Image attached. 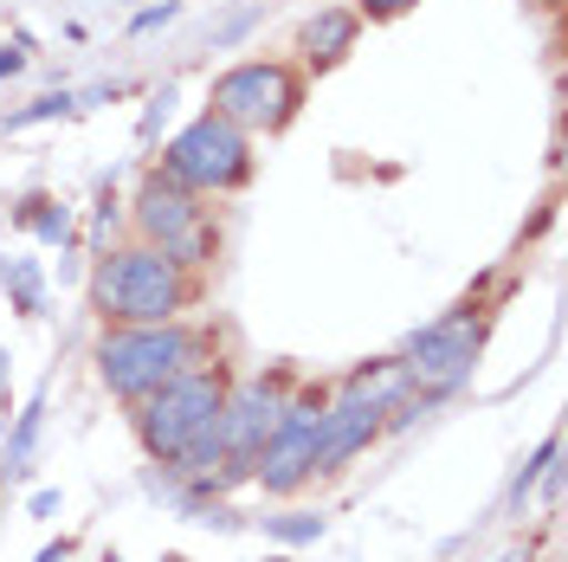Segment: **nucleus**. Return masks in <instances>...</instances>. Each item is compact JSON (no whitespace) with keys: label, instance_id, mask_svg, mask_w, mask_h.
Wrapping results in <instances>:
<instances>
[{"label":"nucleus","instance_id":"ddd939ff","mask_svg":"<svg viewBox=\"0 0 568 562\" xmlns=\"http://www.w3.org/2000/svg\"><path fill=\"white\" fill-rule=\"evenodd\" d=\"M265 530H272L278 543H317L323 518H317V511H284V518H265Z\"/></svg>","mask_w":568,"mask_h":562},{"label":"nucleus","instance_id":"39448f33","mask_svg":"<svg viewBox=\"0 0 568 562\" xmlns=\"http://www.w3.org/2000/svg\"><path fill=\"white\" fill-rule=\"evenodd\" d=\"M226 362L220 355H207V362H194V369H181L175 382H162L149 401H136V440L149 459H169L201 433V426L220 414V401H226Z\"/></svg>","mask_w":568,"mask_h":562},{"label":"nucleus","instance_id":"4be33fe9","mask_svg":"<svg viewBox=\"0 0 568 562\" xmlns=\"http://www.w3.org/2000/svg\"><path fill=\"white\" fill-rule=\"evenodd\" d=\"M110 562H116V556H110Z\"/></svg>","mask_w":568,"mask_h":562},{"label":"nucleus","instance_id":"f257e3e1","mask_svg":"<svg viewBox=\"0 0 568 562\" xmlns=\"http://www.w3.org/2000/svg\"><path fill=\"white\" fill-rule=\"evenodd\" d=\"M207 355H220V337L207 323H187V317H169V323H104V337H98V382L123 408H136L162 382H175L181 369H194Z\"/></svg>","mask_w":568,"mask_h":562},{"label":"nucleus","instance_id":"6ab92c4d","mask_svg":"<svg viewBox=\"0 0 568 562\" xmlns=\"http://www.w3.org/2000/svg\"><path fill=\"white\" fill-rule=\"evenodd\" d=\"M20 66H27V52H0V78H13Z\"/></svg>","mask_w":568,"mask_h":562},{"label":"nucleus","instance_id":"f3484780","mask_svg":"<svg viewBox=\"0 0 568 562\" xmlns=\"http://www.w3.org/2000/svg\"><path fill=\"white\" fill-rule=\"evenodd\" d=\"M420 0H355V13L362 20H400V13H414Z\"/></svg>","mask_w":568,"mask_h":562},{"label":"nucleus","instance_id":"20e7f679","mask_svg":"<svg viewBox=\"0 0 568 562\" xmlns=\"http://www.w3.org/2000/svg\"><path fill=\"white\" fill-rule=\"evenodd\" d=\"M252 142L240 123H226V117H213V110H201L187 130H175V137L162 142V175L181 181L187 194H201V201H213V194H240L252 181Z\"/></svg>","mask_w":568,"mask_h":562},{"label":"nucleus","instance_id":"0eeeda50","mask_svg":"<svg viewBox=\"0 0 568 562\" xmlns=\"http://www.w3.org/2000/svg\"><path fill=\"white\" fill-rule=\"evenodd\" d=\"M485 330H491V317L478 311V304H465V311L426 323L420 337H407V350L394 355V362L407 369V382L420 388V394L446 401V394H459V388L471 382L478 350H485Z\"/></svg>","mask_w":568,"mask_h":562},{"label":"nucleus","instance_id":"6e6552de","mask_svg":"<svg viewBox=\"0 0 568 562\" xmlns=\"http://www.w3.org/2000/svg\"><path fill=\"white\" fill-rule=\"evenodd\" d=\"M284 394H291V375H246V382H226V401H220V446H226V465H220V492L226 485H246L252 465H258V446L272 440V426L284 414Z\"/></svg>","mask_w":568,"mask_h":562},{"label":"nucleus","instance_id":"9d476101","mask_svg":"<svg viewBox=\"0 0 568 562\" xmlns=\"http://www.w3.org/2000/svg\"><path fill=\"white\" fill-rule=\"evenodd\" d=\"M388 433V414L362 394L355 382H343L329 401H323V426H317V465H311V479H336V472H349L355 459L368 453L375 440Z\"/></svg>","mask_w":568,"mask_h":562},{"label":"nucleus","instance_id":"9b49d317","mask_svg":"<svg viewBox=\"0 0 568 562\" xmlns=\"http://www.w3.org/2000/svg\"><path fill=\"white\" fill-rule=\"evenodd\" d=\"M355 33H362V13L355 7H317L304 27H297V52L311 71H329L343 52H355Z\"/></svg>","mask_w":568,"mask_h":562},{"label":"nucleus","instance_id":"f03ea898","mask_svg":"<svg viewBox=\"0 0 568 562\" xmlns=\"http://www.w3.org/2000/svg\"><path fill=\"white\" fill-rule=\"evenodd\" d=\"M91 304L104 323H169L201 304V279H187L175 259L149 240H123L91 272Z\"/></svg>","mask_w":568,"mask_h":562},{"label":"nucleus","instance_id":"7ed1b4c3","mask_svg":"<svg viewBox=\"0 0 568 562\" xmlns=\"http://www.w3.org/2000/svg\"><path fill=\"white\" fill-rule=\"evenodd\" d=\"M130 227H136V240L149 247H162L175 259L187 279H201L213 265V252H220V227H213V208L201 194H187L181 181H169L162 169H149L136 181V201H130Z\"/></svg>","mask_w":568,"mask_h":562},{"label":"nucleus","instance_id":"a211bd4d","mask_svg":"<svg viewBox=\"0 0 568 562\" xmlns=\"http://www.w3.org/2000/svg\"><path fill=\"white\" fill-rule=\"evenodd\" d=\"M162 20H175V0H162V7H149V13H136V33H149V27H162Z\"/></svg>","mask_w":568,"mask_h":562},{"label":"nucleus","instance_id":"1a4fd4ad","mask_svg":"<svg viewBox=\"0 0 568 562\" xmlns=\"http://www.w3.org/2000/svg\"><path fill=\"white\" fill-rule=\"evenodd\" d=\"M323 401H329V388H291V394H284V414H278V426H272V440L258 446V465H252V485H258V492L297 498L311 485Z\"/></svg>","mask_w":568,"mask_h":562},{"label":"nucleus","instance_id":"4468645a","mask_svg":"<svg viewBox=\"0 0 568 562\" xmlns=\"http://www.w3.org/2000/svg\"><path fill=\"white\" fill-rule=\"evenodd\" d=\"M7 284H13L20 317H39V272H33V265H7Z\"/></svg>","mask_w":568,"mask_h":562},{"label":"nucleus","instance_id":"412c9836","mask_svg":"<svg viewBox=\"0 0 568 562\" xmlns=\"http://www.w3.org/2000/svg\"><path fill=\"white\" fill-rule=\"evenodd\" d=\"M169 562H187V556H169Z\"/></svg>","mask_w":568,"mask_h":562},{"label":"nucleus","instance_id":"aec40b11","mask_svg":"<svg viewBox=\"0 0 568 562\" xmlns=\"http://www.w3.org/2000/svg\"><path fill=\"white\" fill-rule=\"evenodd\" d=\"M272 562H291V556H272Z\"/></svg>","mask_w":568,"mask_h":562},{"label":"nucleus","instance_id":"dca6fc26","mask_svg":"<svg viewBox=\"0 0 568 562\" xmlns=\"http://www.w3.org/2000/svg\"><path fill=\"white\" fill-rule=\"evenodd\" d=\"M71 110V98L59 91V98H39V104H27L20 117H7V130H27V123H45V117H65Z\"/></svg>","mask_w":568,"mask_h":562},{"label":"nucleus","instance_id":"f8f14e48","mask_svg":"<svg viewBox=\"0 0 568 562\" xmlns=\"http://www.w3.org/2000/svg\"><path fill=\"white\" fill-rule=\"evenodd\" d=\"M20 227H33L39 240H65V208H59V201H45V194H33V201H27V208H20Z\"/></svg>","mask_w":568,"mask_h":562},{"label":"nucleus","instance_id":"2eb2a0df","mask_svg":"<svg viewBox=\"0 0 568 562\" xmlns=\"http://www.w3.org/2000/svg\"><path fill=\"white\" fill-rule=\"evenodd\" d=\"M549 465H556V440H542V446H536V459L524 465V472H517V485H510V498L524 504V498H530V485L542 479V472H549Z\"/></svg>","mask_w":568,"mask_h":562},{"label":"nucleus","instance_id":"423d86ee","mask_svg":"<svg viewBox=\"0 0 568 562\" xmlns=\"http://www.w3.org/2000/svg\"><path fill=\"white\" fill-rule=\"evenodd\" d=\"M297 104H304V78H297V66H284V59H240V66L220 71L213 91H207L213 117L240 123L246 137L284 130L297 117Z\"/></svg>","mask_w":568,"mask_h":562}]
</instances>
